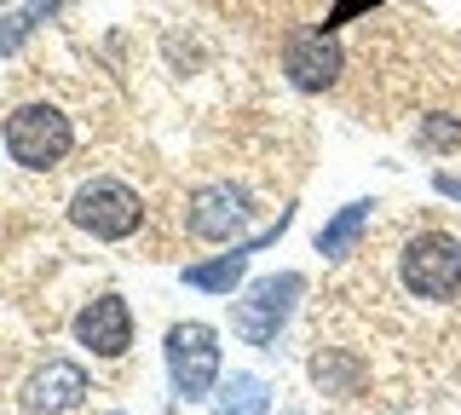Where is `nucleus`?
<instances>
[{"label": "nucleus", "instance_id": "1", "mask_svg": "<svg viewBox=\"0 0 461 415\" xmlns=\"http://www.w3.org/2000/svg\"><path fill=\"white\" fill-rule=\"evenodd\" d=\"M76 150V127L58 104H18L6 116V156L29 174H52Z\"/></svg>", "mask_w": 461, "mask_h": 415}, {"label": "nucleus", "instance_id": "2", "mask_svg": "<svg viewBox=\"0 0 461 415\" xmlns=\"http://www.w3.org/2000/svg\"><path fill=\"white\" fill-rule=\"evenodd\" d=\"M300 294H306V277H300V271L259 277V283H249V289L237 294V306H230V329H237L249 347H271V340H277V329L288 323V311H294Z\"/></svg>", "mask_w": 461, "mask_h": 415}, {"label": "nucleus", "instance_id": "3", "mask_svg": "<svg viewBox=\"0 0 461 415\" xmlns=\"http://www.w3.org/2000/svg\"><path fill=\"white\" fill-rule=\"evenodd\" d=\"M167 375L185 404L213 398V386H220V335H213V323H173L167 329Z\"/></svg>", "mask_w": 461, "mask_h": 415}, {"label": "nucleus", "instance_id": "4", "mask_svg": "<svg viewBox=\"0 0 461 415\" xmlns=\"http://www.w3.org/2000/svg\"><path fill=\"white\" fill-rule=\"evenodd\" d=\"M69 220L98 242H127L144 225V203L122 179H86L81 191L69 196Z\"/></svg>", "mask_w": 461, "mask_h": 415}, {"label": "nucleus", "instance_id": "5", "mask_svg": "<svg viewBox=\"0 0 461 415\" xmlns=\"http://www.w3.org/2000/svg\"><path fill=\"white\" fill-rule=\"evenodd\" d=\"M398 277H403V289L421 294V300H456L461 294V242L444 231L410 237L398 254Z\"/></svg>", "mask_w": 461, "mask_h": 415}, {"label": "nucleus", "instance_id": "6", "mask_svg": "<svg viewBox=\"0 0 461 415\" xmlns=\"http://www.w3.org/2000/svg\"><path fill=\"white\" fill-rule=\"evenodd\" d=\"M254 208H249V191L230 179H213V185H196L191 203H185V231L202 237V242H237L249 231Z\"/></svg>", "mask_w": 461, "mask_h": 415}, {"label": "nucleus", "instance_id": "7", "mask_svg": "<svg viewBox=\"0 0 461 415\" xmlns=\"http://www.w3.org/2000/svg\"><path fill=\"white\" fill-rule=\"evenodd\" d=\"M340 41L329 35V30H294L283 41V76L294 81L300 93H323V87H335V76H340Z\"/></svg>", "mask_w": 461, "mask_h": 415}, {"label": "nucleus", "instance_id": "8", "mask_svg": "<svg viewBox=\"0 0 461 415\" xmlns=\"http://www.w3.org/2000/svg\"><path fill=\"white\" fill-rule=\"evenodd\" d=\"M76 340L93 357H122L133 347V311H127L122 294H98L76 311Z\"/></svg>", "mask_w": 461, "mask_h": 415}, {"label": "nucleus", "instance_id": "9", "mask_svg": "<svg viewBox=\"0 0 461 415\" xmlns=\"http://www.w3.org/2000/svg\"><path fill=\"white\" fill-rule=\"evenodd\" d=\"M81 398H86V369L76 357H47L23 386V410L29 415H64V410H76Z\"/></svg>", "mask_w": 461, "mask_h": 415}, {"label": "nucleus", "instance_id": "10", "mask_svg": "<svg viewBox=\"0 0 461 415\" xmlns=\"http://www.w3.org/2000/svg\"><path fill=\"white\" fill-rule=\"evenodd\" d=\"M249 242H230V254H213V260H196V266H185V283L191 289H208V294H237V283L249 277Z\"/></svg>", "mask_w": 461, "mask_h": 415}, {"label": "nucleus", "instance_id": "11", "mask_svg": "<svg viewBox=\"0 0 461 415\" xmlns=\"http://www.w3.org/2000/svg\"><path fill=\"white\" fill-rule=\"evenodd\" d=\"M369 220H375V203H346L335 220L317 231V254H323V260H346V254L357 248V237L369 231Z\"/></svg>", "mask_w": 461, "mask_h": 415}, {"label": "nucleus", "instance_id": "12", "mask_svg": "<svg viewBox=\"0 0 461 415\" xmlns=\"http://www.w3.org/2000/svg\"><path fill=\"white\" fill-rule=\"evenodd\" d=\"M271 392L259 375H230L220 392H213V415H266Z\"/></svg>", "mask_w": 461, "mask_h": 415}, {"label": "nucleus", "instance_id": "13", "mask_svg": "<svg viewBox=\"0 0 461 415\" xmlns=\"http://www.w3.org/2000/svg\"><path fill=\"white\" fill-rule=\"evenodd\" d=\"M312 375L323 392H357V381H364V369L352 364L346 352H317V364H312Z\"/></svg>", "mask_w": 461, "mask_h": 415}, {"label": "nucleus", "instance_id": "14", "mask_svg": "<svg viewBox=\"0 0 461 415\" xmlns=\"http://www.w3.org/2000/svg\"><path fill=\"white\" fill-rule=\"evenodd\" d=\"M58 6H64V0H29V6H23V12H12V18H6V23H0V52H6V59H12V52H18V47H23V35H29V30H35V23H41V18H47V12H58Z\"/></svg>", "mask_w": 461, "mask_h": 415}, {"label": "nucleus", "instance_id": "15", "mask_svg": "<svg viewBox=\"0 0 461 415\" xmlns=\"http://www.w3.org/2000/svg\"><path fill=\"white\" fill-rule=\"evenodd\" d=\"M415 145H421V150H456L461 145V116H421Z\"/></svg>", "mask_w": 461, "mask_h": 415}, {"label": "nucleus", "instance_id": "16", "mask_svg": "<svg viewBox=\"0 0 461 415\" xmlns=\"http://www.w3.org/2000/svg\"><path fill=\"white\" fill-rule=\"evenodd\" d=\"M432 185H438V196H450V203H461V179H456V174H438Z\"/></svg>", "mask_w": 461, "mask_h": 415}]
</instances>
